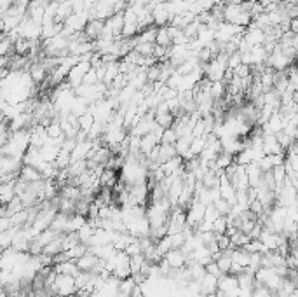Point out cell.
Instances as JSON below:
<instances>
[{
    "instance_id": "obj_29",
    "label": "cell",
    "mask_w": 298,
    "mask_h": 297,
    "mask_svg": "<svg viewBox=\"0 0 298 297\" xmlns=\"http://www.w3.org/2000/svg\"><path fill=\"white\" fill-rule=\"evenodd\" d=\"M134 285H136V283L133 282V278H131V277L124 278V280H121V282H119V292H121V294L129 295L131 290L134 288Z\"/></svg>"
},
{
    "instance_id": "obj_19",
    "label": "cell",
    "mask_w": 298,
    "mask_h": 297,
    "mask_svg": "<svg viewBox=\"0 0 298 297\" xmlns=\"http://www.w3.org/2000/svg\"><path fill=\"white\" fill-rule=\"evenodd\" d=\"M18 229H19V227H9L7 231H2V232H0V252H2V250L11 248L12 241H14L16 232H18Z\"/></svg>"
},
{
    "instance_id": "obj_35",
    "label": "cell",
    "mask_w": 298,
    "mask_h": 297,
    "mask_svg": "<svg viewBox=\"0 0 298 297\" xmlns=\"http://www.w3.org/2000/svg\"><path fill=\"white\" fill-rule=\"evenodd\" d=\"M129 297H145L143 290H142V287H140V285H134V288L131 290Z\"/></svg>"
},
{
    "instance_id": "obj_25",
    "label": "cell",
    "mask_w": 298,
    "mask_h": 297,
    "mask_svg": "<svg viewBox=\"0 0 298 297\" xmlns=\"http://www.w3.org/2000/svg\"><path fill=\"white\" fill-rule=\"evenodd\" d=\"M93 122H95V117H93L89 112H86L84 116H80L79 117V128H80V131H84V133H89Z\"/></svg>"
},
{
    "instance_id": "obj_33",
    "label": "cell",
    "mask_w": 298,
    "mask_h": 297,
    "mask_svg": "<svg viewBox=\"0 0 298 297\" xmlns=\"http://www.w3.org/2000/svg\"><path fill=\"white\" fill-rule=\"evenodd\" d=\"M204 269H206V273H210V274H213V277H216V278H220V277H221V271L218 269V266H216V262H215V261L208 262V264L204 266Z\"/></svg>"
},
{
    "instance_id": "obj_13",
    "label": "cell",
    "mask_w": 298,
    "mask_h": 297,
    "mask_svg": "<svg viewBox=\"0 0 298 297\" xmlns=\"http://www.w3.org/2000/svg\"><path fill=\"white\" fill-rule=\"evenodd\" d=\"M117 180H119V175H117L116 169H108V168L101 169V173H100V185L101 187L112 189L113 185L117 184Z\"/></svg>"
},
{
    "instance_id": "obj_24",
    "label": "cell",
    "mask_w": 298,
    "mask_h": 297,
    "mask_svg": "<svg viewBox=\"0 0 298 297\" xmlns=\"http://www.w3.org/2000/svg\"><path fill=\"white\" fill-rule=\"evenodd\" d=\"M145 257H143V253H136V256H131L129 257V267H131V274H134V273H140L142 271V267L145 264Z\"/></svg>"
},
{
    "instance_id": "obj_32",
    "label": "cell",
    "mask_w": 298,
    "mask_h": 297,
    "mask_svg": "<svg viewBox=\"0 0 298 297\" xmlns=\"http://www.w3.org/2000/svg\"><path fill=\"white\" fill-rule=\"evenodd\" d=\"M216 245H218V248L221 252H225V250L231 248V240H228L227 235H218L216 236Z\"/></svg>"
},
{
    "instance_id": "obj_30",
    "label": "cell",
    "mask_w": 298,
    "mask_h": 297,
    "mask_svg": "<svg viewBox=\"0 0 298 297\" xmlns=\"http://www.w3.org/2000/svg\"><path fill=\"white\" fill-rule=\"evenodd\" d=\"M218 211L215 210V206L213 205H206L204 208V217H202V222H208V224H213V220L218 219Z\"/></svg>"
},
{
    "instance_id": "obj_1",
    "label": "cell",
    "mask_w": 298,
    "mask_h": 297,
    "mask_svg": "<svg viewBox=\"0 0 298 297\" xmlns=\"http://www.w3.org/2000/svg\"><path fill=\"white\" fill-rule=\"evenodd\" d=\"M77 288H75V280L74 277H66V274H58L54 278L53 285L49 287V294H58L61 297H66L70 294H75Z\"/></svg>"
},
{
    "instance_id": "obj_5",
    "label": "cell",
    "mask_w": 298,
    "mask_h": 297,
    "mask_svg": "<svg viewBox=\"0 0 298 297\" xmlns=\"http://www.w3.org/2000/svg\"><path fill=\"white\" fill-rule=\"evenodd\" d=\"M216 290H218V278L216 277L206 273L201 280H199V294L201 295L216 294Z\"/></svg>"
},
{
    "instance_id": "obj_15",
    "label": "cell",
    "mask_w": 298,
    "mask_h": 297,
    "mask_svg": "<svg viewBox=\"0 0 298 297\" xmlns=\"http://www.w3.org/2000/svg\"><path fill=\"white\" fill-rule=\"evenodd\" d=\"M66 222H68V215L66 214H58L54 215L53 222H51L49 229H53L56 235H65L66 232Z\"/></svg>"
},
{
    "instance_id": "obj_14",
    "label": "cell",
    "mask_w": 298,
    "mask_h": 297,
    "mask_svg": "<svg viewBox=\"0 0 298 297\" xmlns=\"http://www.w3.org/2000/svg\"><path fill=\"white\" fill-rule=\"evenodd\" d=\"M63 252V235H58L54 240H51L48 245L42 250V253L45 256H51V257H56L58 253Z\"/></svg>"
},
{
    "instance_id": "obj_37",
    "label": "cell",
    "mask_w": 298,
    "mask_h": 297,
    "mask_svg": "<svg viewBox=\"0 0 298 297\" xmlns=\"http://www.w3.org/2000/svg\"><path fill=\"white\" fill-rule=\"evenodd\" d=\"M0 269H2V266H0Z\"/></svg>"
},
{
    "instance_id": "obj_23",
    "label": "cell",
    "mask_w": 298,
    "mask_h": 297,
    "mask_svg": "<svg viewBox=\"0 0 298 297\" xmlns=\"http://www.w3.org/2000/svg\"><path fill=\"white\" fill-rule=\"evenodd\" d=\"M216 266H218V269L221 271V274H227L228 273V269H231V264H232V261H231V257H228V252L225 250V252H221V256L216 259Z\"/></svg>"
},
{
    "instance_id": "obj_28",
    "label": "cell",
    "mask_w": 298,
    "mask_h": 297,
    "mask_svg": "<svg viewBox=\"0 0 298 297\" xmlns=\"http://www.w3.org/2000/svg\"><path fill=\"white\" fill-rule=\"evenodd\" d=\"M176 138H178L176 133H174L171 128H168V130L163 131V135H161V142L159 143H163V145H174Z\"/></svg>"
},
{
    "instance_id": "obj_20",
    "label": "cell",
    "mask_w": 298,
    "mask_h": 297,
    "mask_svg": "<svg viewBox=\"0 0 298 297\" xmlns=\"http://www.w3.org/2000/svg\"><path fill=\"white\" fill-rule=\"evenodd\" d=\"M45 133H48L49 138L56 140V138H65L63 137V130H61V122L58 119H53L48 126H45Z\"/></svg>"
},
{
    "instance_id": "obj_21",
    "label": "cell",
    "mask_w": 298,
    "mask_h": 297,
    "mask_svg": "<svg viewBox=\"0 0 298 297\" xmlns=\"http://www.w3.org/2000/svg\"><path fill=\"white\" fill-rule=\"evenodd\" d=\"M228 240H231V248H242L249 241V236L246 232L236 231L234 235L228 236Z\"/></svg>"
},
{
    "instance_id": "obj_11",
    "label": "cell",
    "mask_w": 298,
    "mask_h": 297,
    "mask_svg": "<svg viewBox=\"0 0 298 297\" xmlns=\"http://www.w3.org/2000/svg\"><path fill=\"white\" fill-rule=\"evenodd\" d=\"M53 269L58 274H66V277H75L79 273V267L75 264V261H63V262H54Z\"/></svg>"
},
{
    "instance_id": "obj_10",
    "label": "cell",
    "mask_w": 298,
    "mask_h": 297,
    "mask_svg": "<svg viewBox=\"0 0 298 297\" xmlns=\"http://www.w3.org/2000/svg\"><path fill=\"white\" fill-rule=\"evenodd\" d=\"M75 264H77L79 271H86V273H91V271L95 269L96 264H98V257L93 256V253L87 250V252L84 253L82 257H79L77 261H75Z\"/></svg>"
},
{
    "instance_id": "obj_18",
    "label": "cell",
    "mask_w": 298,
    "mask_h": 297,
    "mask_svg": "<svg viewBox=\"0 0 298 297\" xmlns=\"http://www.w3.org/2000/svg\"><path fill=\"white\" fill-rule=\"evenodd\" d=\"M87 224V217H82V215H68V222H66V232H77L80 227Z\"/></svg>"
},
{
    "instance_id": "obj_34",
    "label": "cell",
    "mask_w": 298,
    "mask_h": 297,
    "mask_svg": "<svg viewBox=\"0 0 298 297\" xmlns=\"http://www.w3.org/2000/svg\"><path fill=\"white\" fill-rule=\"evenodd\" d=\"M9 227H12L11 217H7V215H2V217H0V232H2V231H7Z\"/></svg>"
},
{
    "instance_id": "obj_22",
    "label": "cell",
    "mask_w": 298,
    "mask_h": 297,
    "mask_svg": "<svg viewBox=\"0 0 298 297\" xmlns=\"http://www.w3.org/2000/svg\"><path fill=\"white\" fill-rule=\"evenodd\" d=\"M227 229H228V220H227V217H223V215H220L218 219L213 220V224H211V231L215 232L216 236H218V235H225V232H227Z\"/></svg>"
},
{
    "instance_id": "obj_3",
    "label": "cell",
    "mask_w": 298,
    "mask_h": 297,
    "mask_svg": "<svg viewBox=\"0 0 298 297\" xmlns=\"http://www.w3.org/2000/svg\"><path fill=\"white\" fill-rule=\"evenodd\" d=\"M103 27H105V21L103 19H89L86 23V27H84V35L87 37V40H96L101 37V33H103Z\"/></svg>"
},
{
    "instance_id": "obj_17",
    "label": "cell",
    "mask_w": 298,
    "mask_h": 297,
    "mask_svg": "<svg viewBox=\"0 0 298 297\" xmlns=\"http://www.w3.org/2000/svg\"><path fill=\"white\" fill-rule=\"evenodd\" d=\"M190 140H192V135H185V137H178L176 142H174V151H176V156H180L181 159L189 154Z\"/></svg>"
},
{
    "instance_id": "obj_8",
    "label": "cell",
    "mask_w": 298,
    "mask_h": 297,
    "mask_svg": "<svg viewBox=\"0 0 298 297\" xmlns=\"http://www.w3.org/2000/svg\"><path fill=\"white\" fill-rule=\"evenodd\" d=\"M16 178H12V180H6V182L0 184V205H7V203H9L11 199L16 196V190H14Z\"/></svg>"
},
{
    "instance_id": "obj_2",
    "label": "cell",
    "mask_w": 298,
    "mask_h": 297,
    "mask_svg": "<svg viewBox=\"0 0 298 297\" xmlns=\"http://www.w3.org/2000/svg\"><path fill=\"white\" fill-rule=\"evenodd\" d=\"M91 69V63L89 61H79V63H75L74 67L70 69V72H68V75H66V84L70 88H77L82 84V79H84V75L87 74V70Z\"/></svg>"
},
{
    "instance_id": "obj_7",
    "label": "cell",
    "mask_w": 298,
    "mask_h": 297,
    "mask_svg": "<svg viewBox=\"0 0 298 297\" xmlns=\"http://www.w3.org/2000/svg\"><path fill=\"white\" fill-rule=\"evenodd\" d=\"M161 169L164 172L166 177L169 175H178L180 172H183V159L180 158V156H174V158L168 159L166 163L161 164Z\"/></svg>"
},
{
    "instance_id": "obj_16",
    "label": "cell",
    "mask_w": 298,
    "mask_h": 297,
    "mask_svg": "<svg viewBox=\"0 0 298 297\" xmlns=\"http://www.w3.org/2000/svg\"><path fill=\"white\" fill-rule=\"evenodd\" d=\"M155 46L159 48H166L168 49L171 46V37H169V30H168V25L166 27H157V33H155Z\"/></svg>"
},
{
    "instance_id": "obj_4",
    "label": "cell",
    "mask_w": 298,
    "mask_h": 297,
    "mask_svg": "<svg viewBox=\"0 0 298 297\" xmlns=\"http://www.w3.org/2000/svg\"><path fill=\"white\" fill-rule=\"evenodd\" d=\"M163 259L168 262L171 269H180V267L185 266V262H187V256L181 252L180 248H171Z\"/></svg>"
},
{
    "instance_id": "obj_36",
    "label": "cell",
    "mask_w": 298,
    "mask_h": 297,
    "mask_svg": "<svg viewBox=\"0 0 298 297\" xmlns=\"http://www.w3.org/2000/svg\"><path fill=\"white\" fill-rule=\"evenodd\" d=\"M66 297H77V294H70V295H66Z\"/></svg>"
},
{
    "instance_id": "obj_27",
    "label": "cell",
    "mask_w": 298,
    "mask_h": 297,
    "mask_svg": "<svg viewBox=\"0 0 298 297\" xmlns=\"http://www.w3.org/2000/svg\"><path fill=\"white\" fill-rule=\"evenodd\" d=\"M213 206H215V210L218 211V215H223V217H227L228 214H231V205H228L225 199L218 198L215 203H213Z\"/></svg>"
},
{
    "instance_id": "obj_26",
    "label": "cell",
    "mask_w": 298,
    "mask_h": 297,
    "mask_svg": "<svg viewBox=\"0 0 298 297\" xmlns=\"http://www.w3.org/2000/svg\"><path fill=\"white\" fill-rule=\"evenodd\" d=\"M93 232H95V229L89 226V224H86V226H82V227H80L79 231H77L79 241H80V243H84V245H87V241L91 240Z\"/></svg>"
},
{
    "instance_id": "obj_6",
    "label": "cell",
    "mask_w": 298,
    "mask_h": 297,
    "mask_svg": "<svg viewBox=\"0 0 298 297\" xmlns=\"http://www.w3.org/2000/svg\"><path fill=\"white\" fill-rule=\"evenodd\" d=\"M260 147H262L263 154H284V151L281 148L276 135H263Z\"/></svg>"
},
{
    "instance_id": "obj_31",
    "label": "cell",
    "mask_w": 298,
    "mask_h": 297,
    "mask_svg": "<svg viewBox=\"0 0 298 297\" xmlns=\"http://www.w3.org/2000/svg\"><path fill=\"white\" fill-rule=\"evenodd\" d=\"M169 240H171V248H181L187 238H185V235H183V232H176V235L169 236Z\"/></svg>"
},
{
    "instance_id": "obj_12",
    "label": "cell",
    "mask_w": 298,
    "mask_h": 297,
    "mask_svg": "<svg viewBox=\"0 0 298 297\" xmlns=\"http://www.w3.org/2000/svg\"><path fill=\"white\" fill-rule=\"evenodd\" d=\"M244 168H246V177H248L249 187H257L263 177V172L258 168L257 163H249V164H246Z\"/></svg>"
},
{
    "instance_id": "obj_9",
    "label": "cell",
    "mask_w": 298,
    "mask_h": 297,
    "mask_svg": "<svg viewBox=\"0 0 298 297\" xmlns=\"http://www.w3.org/2000/svg\"><path fill=\"white\" fill-rule=\"evenodd\" d=\"M18 178H21L23 182L27 184H32V182H39V180H44L40 175V172L33 166H28V164H23L19 168V173H18Z\"/></svg>"
}]
</instances>
